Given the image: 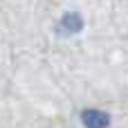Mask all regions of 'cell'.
Segmentation results:
<instances>
[{
	"instance_id": "obj_1",
	"label": "cell",
	"mask_w": 128,
	"mask_h": 128,
	"mask_svg": "<svg viewBox=\"0 0 128 128\" xmlns=\"http://www.w3.org/2000/svg\"><path fill=\"white\" fill-rule=\"evenodd\" d=\"M81 122H83L88 128H106L108 124H110L108 115H106V112H101V110H83Z\"/></svg>"
},
{
	"instance_id": "obj_2",
	"label": "cell",
	"mask_w": 128,
	"mask_h": 128,
	"mask_svg": "<svg viewBox=\"0 0 128 128\" xmlns=\"http://www.w3.org/2000/svg\"><path fill=\"white\" fill-rule=\"evenodd\" d=\"M58 32L63 34H74V32H81V18L76 14H65L61 25H58Z\"/></svg>"
}]
</instances>
